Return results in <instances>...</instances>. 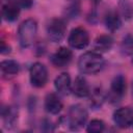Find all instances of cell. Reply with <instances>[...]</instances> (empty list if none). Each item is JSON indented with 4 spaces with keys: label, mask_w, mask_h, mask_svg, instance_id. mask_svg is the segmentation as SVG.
<instances>
[{
    "label": "cell",
    "mask_w": 133,
    "mask_h": 133,
    "mask_svg": "<svg viewBox=\"0 0 133 133\" xmlns=\"http://www.w3.org/2000/svg\"><path fill=\"white\" fill-rule=\"evenodd\" d=\"M105 60L103 56L96 52H86L78 60V68L82 74H97L104 68Z\"/></svg>",
    "instance_id": "6da1fadb"
},
{
    "label": "cell",
    "mask_w": 133,
    "mask_h": 133,
    "mask_svg": "<svg viewBox=\"0 0 133 133\" xmlns=\"http://www.w3.org/2000/svg\"><path fill=\"white\" fill-rule=\"evenodd\" d=\"M37 32V23L33 19H27L23 21L18 29V39L19 44L22 48L30 47L34 39Z\"/></svg>",
    "instance_id": "7a4b0ae2"
},
{
    "label": "cell",
    "mask_w": 133,
    "mask_h": 133,
    "mask_svg": "<svg viewBox=\"0 0 133 133\" xmlns=\"http://www.w3.org/2000/svg\"><path fill=\"white\" fill-rule=\"evenodd\" d=\"M88 113L86 109L80 104H75L69 108L66 123L71 130H79L85 125Z\"/></svg>",
    "instance_id": "3957f363"
},
{
    "label": "cell",
    "mask_w": 133,
    "mask_h": 133,
    "mask_svg": "<svg viewBox=\"0 0 133 133\" xmlns=\"http://www.w3.org/2000/svg\"><path fill=\"white\" fill-rule=\"evenodd\" d=\"M46 32H47L48 38L52 43L60 42L64 37L66 32V24L64 20L60 18L51 19L46 26Z\"/></svg>",
    "instance_id": "277c9868"
},
{
    "label": "cell",
    "mask_w": 133,
    "mask_h": 133,
    "mask_svg": "<svg viewBox=\"0 0 133 133\" xmlns=\"http://www.w3.org/2000/svg\"><path fill=\"white\" fill-rule=\"evenodd\" d=\"M29 79L32 86L44 87L48 81V71L42 62H34L29 70Z\"/></svg>",
    "instance_id": "5b68a950"
},
{
    "label": "cell",
    "mask_w": 133,
    "mask_h": 133,
    "mask_svg": "<svg viewBox=\"0 0 133 133\" xmlns=\"http://www.w3.org/2000/svg\"><path fill=\"white\" fill-rule=\"evenodd\" d=\"M126 78L123 75L115 76L110 84V89L108 91V101L111 103H117L126 94Z\"/></svg>",
    "instance_id": "8992f818"
},
{
    "label": "cell",
    "mask_w": 133,
    "mask_h": 133,
    "mask_svg": "<svg viewBox=\"0 0 133 133\" xmlns=\"http://www.w3.org/2000/svg\"><path fill=\"white\" fill-rule=\"evenodd\" d=\"M68 42L69 45L74 49H84L89 44L88 31L84 27H76L71 31Z\"/></svg>",
    "instance_id": "52a82bcc"
},
{
    "label": "cell",
    "mask_w": 133,
    "mask_h": 133,
    "mask_svg": "<svg viewBox=\"0 0 133 133\" xmlns=\"http://www.w3.org/2000/svg\"><path fill=\"white\" fill-rule=\"evenodd\" d=\"M112 118L117 127L122 129L129 128L133 125V108L121 107L113 112Z\"/></svg>",
    "instance_id": "ba28073f"
},
{
    "label": "cell",
    "mask_w": 133,
    "mask_h": 133,
    "mask_svg": "<svg viewBox=\"0 0 133 133\" xmlns=\"http://www.w3.org/2000/svg\"><path fill=\"white\" fill-rule=\"evenodd\" d=\"M72 58H73V52L66 47H60L51 55L50 60L54 66L64 68L69 65V63L72 61Z\"/></svg>",
    "instance_id": "9c48e42d"
},
{
    "label": "cell",
    "mask_w": 133,
    "mask_h": 133,
    "mask_svg": "<svg viewBox=\"0 0 133 133\" xmlns=\"http://www.w3.org/2000/svg\"><path fill=\"white\" fill-rule=\"evenodd\" d=\"M54 86L58 94L62 96H68L72 91L71 77L68 73H61L54 80Z\"/></svg>",
    "instance_id": "30bf717a"
},
{
    "label": "cell",
    "mask_w": 133,
    "mask_h": 133,
    "mask_svg": "<svg viewBox=\"0 0 133 133\" xmlns=\"http://www.w3.org/2000/svg\"><path fill=\"white\" fill-rule=\"evenodd\" d=\"M44 106L47 112L51 114H58L62 109V103L56 94L50 92L46 96Z\"/></svg>",
    "instance_id": "8fae6325"
},
{
    "label": "cell",
    "mask_w": 133,
    "mask_h": 133,
    "mask_svg": "<svg viewBox=\"0 0 133 133\" xmlns=\"http://www.w3.org/2000/svg\"><path fill=\"white\" fill-rule=\"evenodd\" d=\"M0 69H1V75L4 79H11L18 75L20 71V65L14 59H6L1 62Z\"/></svg>",
    "instance_id": "7c38bea8"
},
{
    "label": "cell",
    "mask_w": 133,
    "mask_h": 133,
    "mask_svg": "<svg viewBox=\"0 0 133 133\" xmlns=\"http://www.w3.org/2000/svg\"><path fill=\"white\" fill-rule=\"evenodd\" d=\"M72 91L74 95H76L79 98H85L90 95V87L86 81V79L83 76L76 77L73 85H72Z\"/></svg>",
    "instance_id": "4fadbf2b"
},
{
    "label": "cell",
    "mask_w": 133,
    "mask_h": 133,
    "mask_svg": "<svg viewBox=\"0 0 133 133\" xmlns=\"http://www.w3.org/2000/svg\"><path fill=\"white\" fill-rule=\"evenodd\" d=\"M21 6L17 2H9L2 6V17L7 22H14L18 19Z\"/></svg>",
    "instance_id": "5bb4252c"
},
{
    "label": "cell",
    "mask_w": 133,
    "mask_h": 133,
    "mask_svg": "<svg viewBox=\"0 0 133 133\" xmlns=\"http://www.w3.org/2000/svg\"><path fill=\"white\" fill-rule=\"evenodd\" d=\"M113 46V38L108 34H102L94 41V50L98 53L109 51Z\"/></svg>",
    "instance_id": "9a60e30c"
},
{
    "label": "cell",
    "mask_w": 133,
    "mask_h": 133,
    "mask_svg": "<svg viewBox=\"0 0 133 133\" xmlns=\"http://www.w3.org/2000/svg\"><path fill=\"white\" fill-rule=\"evenodd\" d=\"M104 24L110 31H115L122 26V20L116 10H109L104 16Z\"/></svg>",
    "instance_id": "2e32d148"
},
{
    "label": "cell",
    "mask_w": 133,
    "mask_h": 133,
    "mask_svg": "<svg viewBox=\"0 0 133 133\" xmlns=\"http://www.w3.org/2000/svg\"><path fill=\"white\" fill-rule=\"evenodd\" d=\"M1 114H2V118L4 121V124L7 128H10L11 126H14V124L16 123V121L18 118V110L14 106L3 107Z\"/></svg>",
    "instance_id": "e0dca14e"
},
{
    "label": "cell",
    "mask_w": 133,
    "mask_h": 133,
    "mask_svg": "<svg viewBox=\"0 0 133 133\" xmlns=\"http://www.w3.org/2000/svg\"><path fill=\"white\" fill-rule=\"evenodd\" d=\"M118 7L119 12L125 20H131L133 18V4L129 0H119Z\"/></svg>",
    "instance_id": "ac0fdd59"
},
{
    "label": "cell",
    "mask_w": 133,
    "mask_h": 133,
    "mask_svg": "<svg viewBox=\"0 0 133 133\" xmlns=\"http://www.w3.org/2000/svg\"><path fill=\"white\" fill-rule=\"evenodd\" d=\"M89 97H90V105L92 107H95V108L101 107L102 104H103V102H104V100H105V96L102 92L101 88H99V87L92 89L90 91Z\"/></svg>",
    "instance_id": "d6986e66"
},
{
    "label": "cell",
    "mask_w": 133,
    "mask_h": 133,
    "mask_svg": "<svg viewBox=\"0 0 133 133\" xmlns=\"http://www.w3.org/2000/svg\"><path fill=\"white\" fill-rule=\"evenodd\" d=\"M119 49L123 55H131L133 53V36L130 34L126 35L121 43Z\"/></svg>",
    "instance_id": "ffe728a7"
},
{
    "label": "cell",
    "mask_w": 133,
    "mask_h": 133,
    "mask_svg": "<svg viewBox=\"0 0 133 133\" xmlns=\"http://www.w3.org/2000/svg\"><path fill=\"white\" fill-rule=\"evenodd\" d=\"M104 129H105V124L101 119L90 121L86 128L87 132H89V133H100V132H103Z\"/></svg>",
    "instance_id": "44dd1931"
},
{
    "label": "cell",
    "mask_w": 133,
    "mask_h": 133,
    "mask_svg": "<svg viewBox=\"0 0 133 133\" xmlns=\"http://www.w3.org/2000/svg\"><path fill=\"white\" fill-rule=\"evenodd\" d=\"M10 53V46L7 45L4 41L1 42V54H8Z\"/></svg>",
    "instance_id": "7402d4cb"
},
{
    "label": "cell",
    "mask_w": 133,
    "mask_h": 133,
    "mask_svg": "<svg viewBox=\"0 0 133 133\" xmlns=\"http://www.w3.org/2000/svg\"><path fill=\"white\" fill-rule=\"evenodd\" d=\"M131 89H132V98H133V82H132V86H131Z\"/></svg>",
    "instance_id": "603a6c76"
},
{
    "label": "cell",
    "mask_w": 133,
    "mask_h": 133,
    "mask_svg": "<svg viewBox=\"0 0 133 133\" xmlns=\"http://www.w3.org/2000/svg\"><path fill=\"white\" fill-rule=\"evenodd\" d=\"M132 62H133V59H132Z\"/></svg>",
    "instance_id": "cb8c5ba5"
}]
</instances>
